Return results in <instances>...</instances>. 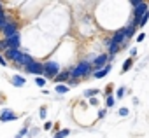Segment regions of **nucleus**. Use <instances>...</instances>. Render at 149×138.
Masks as SVG:
<instances>
[{
    "instance_id": "obj_19",
    "label": "nucleus",
    "mask_w": 149,
    "mask_h": 138,
    "mask_svg": "<svg viewBox=\"0 0 149 138\" xmlns=\"http://www.w3.org/2000/svg\"><path fill=\"white\" fill-rule=\"evenodd\" d=\"M68 135H70V129H60L53 138H65V136H68Z\"/></svg>"
},
{
    "instance_id": "obj_30",
    "label": "nucleus",
    "mask_w": 149,
    "mask_h": 138,
    "mask_svg": "<svg viewBox=\"0 0 149 138\" xmlns=\"http://www.w3.org/2000/svg\"><path fill=\"white\" fill-rule=\"evenodd\" d=\"M0 65H2V66H7V59H6L2 54H0Z\"/></svg>"
},
{
    "instance_id": "obj_7",
    "label": "nucleus",
    "mask_w": 149,
    "mask_h": 138,
    "mask_svg": "<svg viewBox=\"0 0 149 138\" xmlns=\"http://www.w3.org/2000/svg\"><path fill=\"white\" fill-rule=\"evenodd\" d=\"M6 58H7L9 61H14V63L19 66V61H21V58H23V51H19V49H7V51H6Z\"/></svg>"
},
{
    "instance_id": "obj_29",
    "label": "nucleus",
    "mask_w": 149,
    "mask_h": 138,
    "mask_svg": "<svg viewBox=\"0 0 149 138\" xmlns=\"http://www.w3.org/2000/svg\"><path fill=\"white\" fill-rule=\"evenodd\" d=\"M51 128H53V122L51 121H46L44 122V129H51Z\"/></svg>"
},
{
    "instance_id": "obj_16",
    "label": "nucleus",
    "mask_w": 149,
    "mask_h": 138,
    "mask_svg": "<svg viewBox=\"0 0 149 138\" xmlns=\"http://www.w3.org/2000/svg\"><path fill=\"white\" fill-rule=\"evenodd\" d=\"M7 23H9V18H7L6 11H0V32L6 28V25H7Z\"/></svg>"
},
{
    "instance_id": "obj_34",
    "label": "nucleus",
    "mask_w": 149,
    "mask_h": 138,
    "mask_svg": "<svg viewBox=\"0 0 149 138\" xmlns=\"http://www.w3.org/2000/svg\"><path fill=\"white\" fill-rule=\"evenodd\" d=\"M98 117H100V119L105 117V110H100V112H98Z\"/></svg>"
},
{
    "instance_id": "obj_13",
    "label": "nucleus",
    "mask_w": 149,
    "mask_h": 138,
    "mask_svg": "<svg viewBox=\"0 0 149 138\" xmlns=\"http://www.w3.org/2000/svg\"><path fill=\"white\" fill-rule=\"evenodd\" d=\"M112 70V65H107L105 68H102V70H98V72H93V79H102V77H105L109 72Z\"/></svg>"
},
{
    "instance_id": "obj_25",
    "label": "nucleus",
    "mask_w": 149,
    "mask_h": 138,
    "mask_svg": "<svg viewBox=\"0 0 149 138\" xmlns=\"http://www.w3.org/2000/svg\"><path fill=\"white\" fill-rule=\"evenodd\" d=\"M114 105V96H107L105 98V107H112Z\"/></svg>"
},
{
    "instance_id": "obj_28",
    "label": "nucleus",
    "mask_w": 149,
    "mask_h": 138,
    "mask_svg": "<svg viewBox=\"0 0 149 138\" xmlns=\"http://www.w3.org/2000/svg\"><path fill=\"white\" fill-rule=\"evenodd\" d=\"M46 115H47V110H46V107H42L40 108V119H46Z\"/></svg>"
},
{
    "instance_id": "obj_12",
    "label": "nucleus",
    "mask_w": 149,
    "mask_h": 138,
    "mask_svg": "<svg viewBox=\"0 0 149 138\" xmlns=\"http://www.w3.org/2000/svg\"><path fill=\"white\" fill-rule=\"evenodd\" d=\"M68 81H70V72H68V70H61V72L56 75V79H54L56 84H65V82H68Z\"/></svg>"
},
{
    "instance_id": "obj_11",
    "label": "nucleus",
    "mask_w": 149,
    "mask_h": 138,
    "mask_svg": "<svg viewBox=\"0 0 149 138\" xmlns=\"http://www.w3.org/2000/svg\"><path fill=\"white\" fill-rule=\"evenodd\" d=\"M6 42H7L9 49H19V44H21V40H19V33H18V35H13V37H7Z\"/></svg>"
},
{
    "instance_id": "obj_9",
    "label": "nucleus",
    "mask_w": 149,
    "mask_h": 138,
    "mask_svg": "<svg viewBox=\"0 0 149 138\" xmlns=\"http://www.w3.org/2000/svg\"><path fill=\"white\" fill-rule=\"evenodd\" d=\"M16 119H18V115L9 108H4L2 114H0V122H9V121H16Z\"/></svg>"
},
{
    "instance_id": "obj_32",
    "label": "nucleus",
    "mask_w": 149,
    "mask_h": 138,
    "mask_svg": "<svg viewBox=\"0 0 149 138\" xmlns=\"http://www.w3.org/2000/svg\"><path fill=\"white\" fill-rule=\"evenodd\" d=\"M135 56H137V49H130V58L133 59Z\"/></svg>"
},
{
    "instance_id": "obj_18",
    "label": "nucleus",
    "mask_w": 149,
    "mask_h": 138,
    "mask_svg": "<svg viewBox=\"0 0 149 138\" xmlns=\"http://www.w3.org/2000/svg\"><path fill=\"white\" fill-rule=\"evenodd\" d=\"M56 93H60V95H65V93H68V86H65V84H56V89H54Z\"/></svg>"
},
{
    "instance_id": "obj_10",
    "label": "nucleus",
    "mask_w": 149,
    "mask_h": 138,
    "mask_svg": "<svg viewBox=\"0 0 149 138\" xmlns=\"http://www.w3.org/2000/svg\"><path fill=\"white\" fill-rule=\"evenodd\" d=\"M105 46H107V52H109V56L118 54V52H119V49H121V46H118L112 39H107V40H105Z\"/></svg>"
},
{
    "instance_id": "obj_27",
    "label": "nucleus",
    "mask_w": 149,
    "mask_h": 138,
    "mask_svg": "<svg viewBox=\"0 0 149 138\" xmlns=\"http://www.w3.org/2000/svg\"><path fill=\"white\" fill-rule=\"evenodd\" d=\"M26 133H28V129H26V128H23V129H21V131L18 133V136H16V138H23V136H25Z\"/></svg>"
},
{
    "instance_id": "obj_24",
    "label": "nucleus",
    "mask_w": 149,
    "mask_h": 138,
    "mask_svg": "<svg viewBox=\"0 0 149 138\" xmlns=\"http://www.w3.org/2000/svg\"><path fill=\"white\" fill-rule=\"evenodd\" d=\"M35 84H37L39 88H44V84H46V79H42V77H37V79H35Z\"/></svg>"
},
{
    "instance_id": "obj_36",
    "label": "nucleus",
    "mask_w": 149,
    "mask_h": 138,
    "mask_svg": "<svg viewBox=\"0 0 149 138\" xmlns=\"http://www.w3.org/2000/svg\"><path fill=\"white\" fill-rule=\"evenodd\" d=\"M0 11H4V9H2V4H0Z\"/></svg>"
},
{
    "instance_id": "obj_14",
    "label": "nucleus",
    "mask_w": 149,
    "mask_h": 138,
    "mask_svg": "<svg viewBox=\"0 0 149 138\" xmlns=\"http://www.w3.org/2000/svg\"><path fill=\"white\" fill-rule=\"evenodd\" d=\"M35 59L30 56V54H26V52H23V58H21V61H19V66H28V65H32Z\"/></svg>"
},
{
    "instance_id": "obj_26",
    "label": "nucleus",
    "mask_w": 149,
    "mask_h": 138,
    "mask_svg": "<svg viewBox=\"0 0 149 138\" xmlns=\"http://www.w3.org/2000/svg\"><path fill=\"white\" fill-rule=\"evenodd\" d=\"M116 96H118V98H123V96H125V88H119V89L116 91Z\"/></svg>"
},
{
    "instance_id": "obj_23",
    "label": "nucleus",
    "mask_w": 149,
    "mask_h": 138,
    "mask_svg": "<svg viewBox=\"0 0 149 138\" xmlns=\"http://www.w3.org/2000/svg\"><path fill=\"white\" fill-rule=\"evenodd\" d=\"M9 49V46H7V42H6V39H2V40H0V51H7Z\"/></svg>"
},
{
    "instance_id": "obj_8",
    "label": "nucleus",
    "mask_w": 149,
    "mask_h": 138,
    "mask_svg": "<svg viewBox=\"0 0 149 138\" xmlns=\"http://www.w3.org/2000/svg\"><path fill=\"white\" fill-rule=\"evenodd\" d=\"M146 12H149V6H147L146 2H139V4L133 7V18H137V19H140Z\"/></svg>"
},
{
    "instance_id": "obj_21",
    "label": "nucleus",
    "mask_w": 149,
    "mask_h": 138,
    "mask_svg": "<svg viewBox=\"0 0 149 138\" xmlns=\"http://www.w3.org/2000/svg\"><path fill=\"white\" fill-rule=\"evenodd\" d=\"M125 28H126V39H128V40H130V39H133V35H135V28H132L130 25H128V26H125Z\"/></svg>"
},
{
    "instance_id": "obj_15",
    "label": "nucleus",
    "mask_w": 149,
    "mask_h": 138,
    "mask_svg": "<svg viewBox=\"0 0 149 138\" xmlns=\"http://www.w3.org/2000/svg\"><path fill=\"white\" fill-rule=\"evenodd\" d=\"M11 82H13V86H16V88H21V86H25L26 79H25V77H21V75H14V77L11 79Z\"/></svg>"
},
{
    "instance_id": "obj_20",
    "label": "nucleus",
    "mask_w": 149,
    "mask_h": 138,
    "mask_svg": "<svg viewBox=\"0 0 149 138\" xmlns=\"http://www.w3.org/2000/svg\"><path fill=\"white\" fill-rule=\"evenodd\" d=\"M98 93H100L98 89H88V91H84V96H86V98H95Z\"/></svg>"
},
{
    "instance_id": "obj_5",
    "label": "nucleus",
    "mask_w": 149,
    "mask_h": 138,
    "mask_svg": "<svg viewBox=\"0 0 149 138\" xmlns=\"http://www.w3.org/2000/svg\"><path fill=\"white\" fill-rule=\"evenodd\" d=\"M25 70L28 72V74H33V75H44V63H40V61H33L32 65H28V66H25Z\"/></svg>"
},
{
    "instance_id": "obj_35",
    "label": "nucleus",
    "mask_w": 149,
    "mask_h": 138,
    "mask_svg": "<svg viewBox=\"0 0 149 138\" xmlns=\"http://www.w3.org/2000/svg\"><path fill=\"white\" fill-rule=\"evenodd\" d=\"M91 105H98V100L97 98H91Z\"/></svg>"
},
{
    "instance_id": "obj_6",
    "label": "nucleus",
    "mask_w": 149,
    "mask_h": 138,
    "mask_svg": "<svg viewBox=\"0 0 149 138\" xmlns=\"http://www.w3.org/2000/svg\"><path fill=\"white\" fill-rule=\"evenodd\" d=\"M2 33H4V39H7V37H13V35H18V33H19V26H18V23H14V21H9V23L6 25V28L2 30Z\"/></svg>"
},
{
    "instance_id": "obj_31",
    "label": "nucleus",
    "mask_w": 149,
    "mask_h": 138,
    "mask_svg": "<svg viewBox=\"0 0 149 138\" xmlns=\"http://www.w3.org/2000/svg\"><path fill=\"white\" fill-rule=\"evenodd\" d=\"M144 39H146V33H139L137 35V42H142Z\"/></svg>"
},
{
    "instance_id": "obj_4",
    "label": "nucleus",
    "mask_w": 149,
    "mask_h": 138,
    "mask_svg": "<svg viewBox=\"0 0 149 138\" xmlns=\"http://www.w3.org/2000/svg\"><path fill=\"white\" fill-rule=\"evenodd\" d=\"M118 46H126L128 44V39H126V28H119V30H116L114 33H112V37H111Z\"/></svg>"
},
{
    "instance_id": "obj_3",
    "label": "nucleus",
    "mask_w": 149,
    "mask_h": 138,
    "mask_svg": "<svg viewBox=\"0 0 149 138\" xmlns=\"http://www.w3.org/2000/svg\"><path fill=\"white\" fill-rule=\"evenodd\" d=\"M111 59H112V56H109L107 52H104V54L97 56V58L93 59V63H91L93 72H98V70H102V68H105V66L109 65V61H111Z\"/></svg>"
},
{
    "instance_id": "obj_2",
    "label": "nucleus",
    "mask_w": 149,
    "mask_h": 138,
    "mask_svg": "<svg viewBox=\"0 0 149 138\" xmlns=\"http://www.w3.org/2000/svg\"><path fill=\"white\" fill-rule=\"evenodd\" d=\"M60 72H61V70H60V65H58L56 61H46V63H44V77H46V79L54 81Z\"/></svg>"
},
{
    "instance_id": "obj_17",
    "label": "nucleus",
    "mask_w": 149,
    "mask_h": 138,
    "mask_svg": "<svg viewBox=\"0 0 149 138\" xmlns=\"http://www.w3.org/2000/svg\"><path fill=\"white\" fill-rule=\"evenodd\" d=\"M132 66H133V59H132V58H126V59H125V63H123V68H121V72H128Z\"/></svg>"
},
{
    "instance_id": "obj_22",
    "label": "nucleus",
    "mask_w": 149,
    "mask_h": 138,
    "mask_svg": "<svg viewBox=\"0 0 149 138\" xmlns=\"http://www.w3.org/2000/svg\"><path fill=\"white\" fill-rule=\"evenodd\" d=\"M147 21H149V12H146V14H144V16L140 18V23H139V28H142V26H144V25H146Z\"/></svg>"
},
{
    "instance_id": "obj_33",
    "label": "nucleus",
    "mask_w": 149,
    "mask_h": 138,
    "mask_svg": "<svg viewBox=\"0 0 149 138\" xmlns=\"http://www.w3.org/2000/svg\"><path fill=\"white\" fill-rule=\"evenodd\" d=\"M119 115H123V117L128 115V108H121V110H119Z\"/></svg>"
},
{
    "instance_id": "obj_1",
    "label": "nucleus",
    "mask_w": 149,
    "mask_h": 138,
    "mask_svg": "<svg viewBox=\"0 0 149 138\" xmlns=\"http://www.w3.org/2000/svg\"><path fill=\"white\" fill-rule=\"evenodd\" d=\"M68 72H70V79L77 81V79H83V77H90L93 74V66H91L90 61H81L76 66H72Z\"/></svg>"
}]
</instances>
